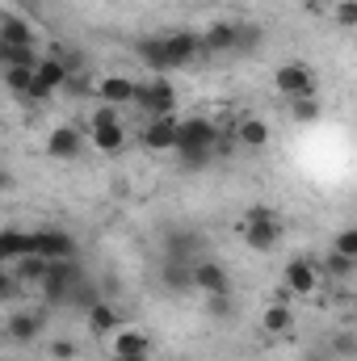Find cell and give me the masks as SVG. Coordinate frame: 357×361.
<instances>
[{
	"label": "cell",
	"instance_id": "36",
	"mask_svg": "<svg viewBox=\"0 0 357 361\" xmlns=\"http://www.w3.org/2000/svg\"><path fill=\"white\" fill-rule=\"evenodd\" d=\"M17 294V281H13V273L0 269V298H13Z\"/></svg>",
	"mask_w": 357,
	"mask_h": 361
},
{
	"label": "cell",
	"instance_id": "8",
	"mask_svg": "<svg viewBox=\"0 0 357 361\" xmlns=\"http://www.w3.org/2000/svg\"><path fill=\"white\" fill-rule=\"evenodd\" d=\"M189 277H193V290H202V294H227L231 290V277L223 265H214V261H193L189 265Z\"/></svg>",
	"mask_w": 357,
	"mask_h": 361
},
{
	"label": "cell",
	"instance_id": "2",
	"mask_svg": "<svg viewBox=\"0 0 357 361\" xmlns=\"http://www.w3.org/2000/svg\"><path fill=\"white\" fill-rule=\"evenodd\" d=\"M76 286H80L76 261H51V269H47V277H42V298L55 302V307H63V302H72Z\"/></svg>",
	"mask_w": 357,
	"mask_h": 361
},
{
	"label": "cell",
	"instance_id": "29",
	"mask_svg": "<svg viewBox=\"0 0 357 361\" xmlns=\"http://www.w3.org/2000/svg\"><path fill=\"white\" fill-rule=\"evenodd\" d=\"M30 80H34V68H4V85H8L13 92H21V97H25Z\"/></svg>",
	"mask_w": 357,
	"mask_h": 361
},
{
	"label": "cell",
	"instance_id": "4",
	"mask_svg": "<svg viewBox=\"0 0 357 361\" xmlns=\"http://www.w3.org/2000/svg\"><path fill=\"white\" fill-rule=\"evenodd\" d=\"M135 105H143L152 118H169L177 109V92L169 80H147V85H135Z\"/></svg>",
	"mask_w": 357,
	"mask_h": 361
},
{
	"label": "cell",
	"instance_id": "35",
	"mask_svg": "<svg viewBox=\"0 0 357 361\" xmlns=\"http://www.w3.org/2000/svg\"><path fill=\"white\" fill-rule=\"evenodd\" d=\"M337 21H341L345 30H353L357 25V4L353 0H341V4H337Z\"/></svg>",
	"mask_w": 357,
	"mask_h": 361
},
{
	"label": "cell",
	"instance_id": "19",
	"mask_svg": "<svg viewBox=\"0 0 357 361\" xmlns=\"http://www.w3.org/2000/svg\"><path fill=\"white\" fill-rule=\"evenodd\" d=\"M89 143L97 152H105V156H118V152L126 147V130H122V122H114V126H92Z\"/></svg>",
	"mask_w": 357,
	"mask_h": 361
},
{
	"label": "cell",
	"instance_id": "39",
	"mask_svg": "<svg viewBox=\"0 0 357 361\" xmlns=\"http://www.w3.org/2000/svg\"><path fill=\"white\" fill-rule=\"evenodd\" d=\"M0 72H4V42H0Z\"/></svg>",
	"mask_w": 357,
	"mask_h": 361
},
{
	"label": "cell",
	"instance_id": "10",
	"mask_svg": "<svg viewBox=\"0 0 357 361\" xmlns=\"http://www.w3.org/2000/svg\"><path fill=\"white\" fill-rule=\"evenodd\" d=\"M0 42L4 47H38V34L21 13H0Z\"/></svg>",
	"mask_w": 357,
	"mask_h": 361
},
{
	"label": "cell",
	"instance_id": "33",
	"mask_svg": "<svg viewBox=\"0 0 357 361\" xmlns=\"http://www.w3.org/2000/svg\"><path fill=\"white\" fill-rule=\"evenodd\" d=\"M114 122H122V118H118V105H97L92 118H89V130L92 126H114Z\"/></svg>",
	"mask_w": 357,
	"mask_h": 361
},
{
	"label": "cell",
	"instance_id": "22",
	"mask_svg": "<svg viewBox=\"0 0 357 361\" xmlns=\"http://www.w3.org/2000/svg\"><path fill=\"white\" fill-rule=\"evenodd\" d=\"M236 143L240 147H248V152H261L269 143V126L261 118H240V126H236Z\"/></svg>",
	"mask_w": 357,
	"mask_h": 361
},
{
	"label": "cell",
	"instance_id": "7",
	"mask_svg": "<svg viewBox=\"0 0 357 361\" xmlns=\"http://www.w3.org/2000/svg\"><path fill=\"white\" fill-rule=\"evenodd\" d=\"M273 80H277V92H286L290 101H294V97H315V76H311V68H303V63H282Z\"/></svg>",
	"mask_w": 357,
	"mask_h": 361
},
{
	"label": "cell",
	"instance_id": "14",
	"mask_svg": "<svg viewBox=\"0 0 357 361\" xmlns=\"http://www.w3.org/2000/svg\"><path fill=\"white\" fill-rule=\"evenodd\" d=\"M164 51H169L173 68H185V63H193L202 55V34H169L164 38Z\"/></svg>",
	"mask_w": 357,
	"mask_h": 361
},
{
	"label": "cell",
	"instance_id": "20",
	"mask_svg": "<svg viewBox=\"0 0 357 361\" xmlns=\"http://www.w3.org/2000/svg\"><path fill=\"white\" fill-rule=\"evenodd\" d=\"M236 51V25H210L202 34V55H231Z\"/></svg>",
	"mask_w": 357,
	"mask_h": 361
},
{
	"label": "cell",
	"instance_id": "16",
	"mask_svg": "<svg viewBox=\"0 0 357 361\" xmlns=\"http://www.w3.org/2000/svg\"><path fill=\"white\" fill-rule=\"evenodd\" d=\"M152 349V336L143 328H118L114 332V357H135V353H147Z\"/></svg>",
	"mask_w": 357,
	"mask_h": 361
},
{
	"label": "cell",
	"instance_id": "1",
	"mask_svg": "<svg viewBox=\"0 0 357 361\" xmlns=\"http://www.w3.org/2000/svg\"><path fill=\"white\" fill-rule=\"evenodd\" d=\"M219 135H223V130H219L210 118H185V122H177V143H173V152H177V156H189V152H214Z\"/></svg>",
	"mask_w": 357,
	"mask_h": 361
},
{
	"label": "cell",
	"instance_id": "28",
	"mask_svg": "<svg viewBox=\"0 0 357 361\" xmlns=\"http://www.w3.org/2000/svg\"><path fill=\"white\" fill-rule=\"evenodd\" d=\"M290 114H294V122H315L320 118V105H315V97H294L290 101Z\"/></svg>",
	"mask_w": 357,
	"mask_h": 361
},
{
	"label": "cell",
	"instance_id": "26",
	"mask_svg": "<svg viewBox=\"0 0 357 361\" xmlns=\"http://www.w3.org/2000/svg\"><path fill=\"white\" fill-rule=\"evenodd\" d=\"M164 290H173V294H185V290H193L189 265H181V261H164Z\"/></svg>",
	"mask_w": 357,
	"mask_h": 361
},
{
	"label": "cell",
	"instance_id": "3",
	"mask_svg": "<svg viewBox=\"0 0 357 361\" xmlns=\"http://www.w3.org/2000/svg\"><path fill=\"white\" fill-rule=\"evenodd\" d=\"M244 235H248V248L257 252H273L277 240H282V223L269 206H253L248 210V223H244Z\"/></svg>",
	"mask_w": 357,
	"mask_h": 361
},
{
	"label": "cell",
	"instance_id": "21",
	"mask_svg": "<svg viewBox=\"0 0 357 361\" xmlns=\"http://www.w3.org/2000/svg\"><path fill=\"white\" fill-rule=\"evenodd\" d=\"M135 51H139V59H143L152 72H173V59H169V51H164V38H139Z\"/></svg>",
	"mask_w": 357,
	"mask_h": 361
},
{
	"label": "cell",
	"instance_id": "15",
	"mask_svg": "<svg viewBox=\"0 0 357 361\" xmlns=\"http://www.w3.org/2000/svg\"><path fill=\"white\" fill-rule=\"evenodd\" d=\"M47 269H51V261H47V257L25 252V257H17V261H13V281H17V286H42Z\"/></svg>",
	"mask_w": 357,
	"mask_h": 361
},
{
	"label": "cell",
	"instance_id": "6",
	"mask_svg": "<svg viewBox=\"0 0 357 361\" xmlns=\"http://www.w3.org/2000/svg\"><path fill=\"white\" fill-rule=\"evenodd\" d=\"M282 281H286V294L290 298H315V290H320V265L315 261H290L286 273H282Z\"/></svg>",
	"mask_w": 357,
	"mask_h": 361
},
{
	"label": "cell",
	"instance_id": "38",
	"mask_svg": "<svg viewBox=\"0 0 357 361\" xmlns=\"http://www.w3.org/2000/svg\"><path fill=\"white\" fill-rule=\"evenodd\" d=\"M114 361H152L147 353H135V357H114Z\"/></svg>",
	"mask_w": 357,
	"mask_h": 361
},
{
	"label": "cell",
	"instance_id": "37",
	"mask_svg": "<svg viewBox=\"0 0 357 361\" xmlns=\"http://www.w3.org/2000/svg\"><path fill=\"white\" fill-rule=\"evenodd\" d=\"M13 185H17L13 173H8V169H0V193H13Z\"/></svg>",
	"mask_w": 357,
	"mask_h": 361
},
{
	"label": "cell",
	"instance_id": "31",
	"mask_svg": "<svg viewBox=\"0 0 357 361\" xmlns=\"http://www.w3.org/2000/svg\"><path fill=\"white\" fill-rule=\"evenodd\" d=\"M332 252H341V257H349V261H357V231H353V227H345V231L337 235Z\"/></svg>",
	"mask_w": 357,
	"mask_h": 361
},
{
	"label": "cell",
	"instance_id": "24",
	"mask_svg": "<svg viewBox=\"0 0 357 361\" xmlns=\"http://www.w3.org/2000/svg\"><path fill=\"white\" fill-rule=\"evenodd\" d=\"M89 324L97 328V332H118V328H122V315H118L109 302L97 298V302H89Z\"/></svg>",
	"mask_w": 357,
	"mask_h": 361
},
{
	"label": "cell",
	"instance_id": "11",
	"mask_svg": "<svg viewBox=\"0 0 357 361\" xmlns=\"http://www.w3.org/2000/svg\"><path fill=\"white\" fill-rule=\"evenodd\" d=\"M164 261H181V265L202 261V235H193V231H173V235L164 240Z\"/></svg>",
	"mask_w": 357,
	"mask_h": 361
},
{
	"label": "cell",
	"instance_id": "17",
	"mask_svg": "<svg viewBox=\"0 0 357 361\" xmlns=\"http://www.w3.org/2000/svg\"><path fill=\"white\" fill-rule=\"evenodd\" d=\"M97 97H101L105 105H135V80H126V76H105V80H97Z\"/></svg>",
	"mask_w": 357,
	"mask_h": 361
},
{
	"label": "cell",
	"instance_id": "18",
	"mask_svg": "<svg viewBox=\"0 0 357 361\" xmlns=\"http://www.w3.org/2000/svg\"><path fill=\"white\" fill-rule=\"evenodd\" d=\"M42 324H47L42 311H17V315H8V336L21 341V345H30V341L42 332Z\"/></svg>",
	"mask_w": 357,
	"mask_h": 361
},
{
	"label": "cell",
	"instance_id": "23",
	"mask_svg": "<svg viewBox=\"0 0 357 361\" xmlns=\"http://www.w3.org/2000/svg\"><path fill=\"white\" fill-rule=\"evenodd\" d=\"M34 80H38V85H47L51 92H59V89H63V80H68V68H63L59 59H51V55H47V59H38V63H34Z\"/></svg>",
	"mask_w": 357,
	"mask_h": 361
},
{
	"label": "cell",
	"instance_id": "27",
	"mask_svg": "<svg viewBox=\"0 0 357 361\" xmlns=\"http://www.w3.org/2000/svg\"><path fill=\"white\" fill-rule=\"evenodd\" d=\"M353 269H357V261H349V257H341V252H328L324 257V273L320 277H353Z\"/></svg>",
	"mask_w": 357,
	"mask_h": 361
},
{
	"label": "cell",
	"instance_id": "12",
	"mask_svg": "<svg viewBox=\"0 0 357 361\" xmlns=\"http://www.w3.org/2000/svg\"><path fill=\"white\" fill-rule=\"evenodd\" d=\"M173 143H177V118H173V114H169V118H152L147 130H143V147H152V152H173Z\"/></svg>",
	"mask_w": 357,
	"mask_h": 361
},
{
	"label": "cell",
	"instance_id": "5",
	"mask_svg": "<svg viewBox=\"0 0 357 361\" xmlns=\"http://www.w3.org/2000/svg\"><path fill=\"white\" fill-rule=\"evenodd\" d=\"M30 252L47 257V261H76V240L68 231H30Z\"/></svg>",
	"mask_w": 357,
	"mask_h": 361
},
{
	"label": "cell",
	"instance_id": "34",
	"mask_svg": "<svg viewBox=\"0 0 357 361\" xmlns=\"http://www.w3.org/2000/svg\"><path fill=\"white\" fill-rule=\"evenodd\" d=\"M51 357H59V361H72V357H76V341H68V336H59V341H51Z\"/></svg>",
	"mask_w": 357,
	"mask_h": 361
},
{
	"label": "cell",
	"instance_id": "9",
	"mask_svg": "<svg viewBox=\"0 0 357 361\" xmlns=\"http://www.w3.org/2000/svg\"><path fill=\"white\" fill-rule=\"evenodd\" d=\"M47 152H51L55 160H76V156L85 152V130H80V126H55V130L47 135Z\"/></svg>",
	"mask_w": 357,
	"mask_h": 361
},
{
	"label": "cell",
	"instance_id": "32",
	"mask_svg": "<svg viewBox=\"0 0 357 361\" xmlns=\"http://www.w3.org/2000/svg\"><path fill=\"white\" fill-rule=\"evenodd\" d=\"M261 42V30L257 25H236V51H253Z\"/></svg>",
	"mask_w": 357,
	"mask_h": 361
},
{
	"label": "cell",
	"instance_id": "30",
	"mask_svg": "<svg viewBox=\"0 0 357 361\" xmlns=\"http://www.w3.org/2000/svg\"><path fill=\"white\" fill-rule=\"evenodd\" d=\"M63 92H72V97H89V92H97V85L89 80V72H68Z\"/></svg>",
	"mask_w": 357,
	"mask_h": 361
},
{
	"label": "cell",
	"instance_id": "13",
	"mask_svg": "<svg viewBox=\"0 0 357 361\" xmlns=\"http://www.w3.org/2000/svg\"><path fill=\"white\" fill-rule=\"evenodd\" d=\"M261 332L265 336H290L294 332V307L290 302H269L261 311Z\"/></svg>",
	"mask_w": 357,
	"mask_h": 361
},
{
	"label": "cell",
	"instance_id": "25",
	"mask_svg": "<svg viewBox=\"0 0 357 361\" xmlns=\"http://www.w3.org/2000/svg\"><path fill=\"white\" fill-rule=\"evenodd\" d=\"M30 252V231H0V265Z\"/></svg>",
	"mask_w": 357,
	"mask_h": 361
}]
</instances>
